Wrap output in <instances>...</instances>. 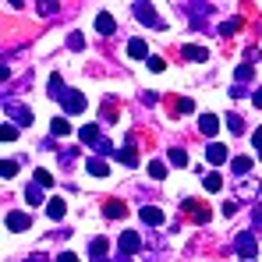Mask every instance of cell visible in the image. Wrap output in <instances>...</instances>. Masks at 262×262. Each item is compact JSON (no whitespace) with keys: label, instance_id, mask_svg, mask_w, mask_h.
<instances>
[{"label":"cell","instance_id":"24","mask_svg":"<svg viewBox=\"0 0 262 262\" xmlns=\"http://www.w3.org/2000/svg\"><path fill=\"white\" fill-rule=\"evenodd\" d=\"M25 199H29V202H32V206H43V188H39V184H36V181H32V184H29V188H25Z\"/></svg>","mask_w":262,"mask_h":262},{"label":"cell","instance_id":"9","mask_svg":"<svg viewBox=\"0 0 262 262\" xmlns=\"http://www.w3.org/2000/svg\"><path fill=\"white\" fill-rule=\"evenodd\" d=\"M103 216L106 220H124L128 216V206H124L121 199H106V202H103Z\"/></svg>","mask_w":262,"mask_h":262},{"label":"cell","instance_id":"46","mask_svg":"<svg viewBox=\"0 0 262 262\" xmlns=\"http://www.w3.org/2000/svg\"><path fill=\"white\" fill-rule=\"evenodd\" d=\"M21 262H50V259H46V255H39V252H36V255H29V259H21Z\"/></svg>","mask_w":262,"mask_h":262},{"label":"cell","instance_id":"42","mask_svg":"<svg viewBox=\"0 0 262 262\" xmlns=\"http://www.w3.org/2000/svg\"><path fill=\"white\" fill-rule=\"evenodd\" d=\"M230 96H234V99H245V96H248V89H245V85H234V89H230Z\"/></svg>","mask_w":262,"mask_h":262},{"label":"cell","instance_id":"28","mask_svg":"<svg viewBox=\"0 0 262 262\" xmlns=\"http://www.w3.org/2000/svg\"><path fill=\"white\" fill-rule=\"evenodd\" d=\"M202 181H206V191H220V188H223V177H220L216 170H213V174H206Z\"/></svg>","mask_w":262,"mask_h":262},{"label":"cell","instance_id":"13","mask_svg":"<svg viewBox=\"0 0 262 262\" xmlns=\"http://www.w3.org/2000/svg\"><path fill=\"white\" fill-rule=\"evenodd\" d=\"M206 160L220 167V163H227V145H220V142H209V149H206Z\"/></svg>","mask_w":262,"mask_h":262},{"label":"cell","instance_id":"38","mask_svg":"<svg viewBox=\"0 0 262 262\" xmlns=\"http://www.w3.org/2000/svg\"><path fill=\"white\" fill-rule=\"evenodd\" d=\"M177 110H181V114H191V110H195V103L184 96V99H177Z\"/></svg>","mask_w":262,"mask_h":262},{"label":"cell","instance_id":"33","mask_svg":"<svg viewBox=\"0 0 262 262\" xmlns=\"http://www.w3.org/2000/svg\"><path fill=\"white\" fill-rule=\"evenodd\" d=\"M92 149H96V152H99V156H114V152H117V149H114V145H110V142H106V138H99V142H96V145H92Z\"/></svg>","mask_w":262,"mask_h":262},{"label":"cell","instance_id":"25","mask_svg":"<svg viewBox=\"0 0 262 262\" xmlns=\"http://www.w3.org/2000/svg\"><path fill=\"white\" fill-rule=\"evenodd\" d=\"M64 209H68V206H64V199H50V202H46V213H50L53 220L64 216Z\"/></svg>","mask_w":262,"mask_h":262},{"label":"cell","instance_id":"31","mask_svg":"<svg viewBox=\"0 0 262 262\" xmlns=\"http://www.w3.org/2000/svg\"><path fill=\"white\" fill-rule=\"evenodd\" d=\"M237 29H241V18H230V21H223V25H220V36H234Z\"/></svg>","mask_w":262,"mask_h":262},{"label":"cell","instance_id":"17","mask_svg":"<svg viewBox=\"0 0 262 262\" xmlns=\"http://www.w3.org/2000/svg\"><path fill=\"white\" fill-rule=\"evenodd\" d=\"M128 57H135V60H149V46H145V39H131L128 43Z\"/></svg>","mask_w":262,"mask_h":262},{"label":"cell","instance_id":"23","mask_svg":"<svg viewBox=\"0 0 262 262\" xmlns=\"http://www.w3.org/2000/svg\"><path fill=\"white\" fill-rule=\"evenodd\" d=\"M167 160H170V163H174V167H188V152H184V149H167Z\"/></svg>","mask_w":262,"mask_h":262},{"label":"cell","instance_id":"37","mask_svg":"<svg viewBox=\"0 0 262 262\" xmlns=\"http://www.w3.org/2000/svg\"><path fill=\"white\" fill-rule=\"evenodd\" d=\"M68 46H71V50H85V36H78V32L68 36Z\"/></svg>","mask_w":262,"mask_h":262},{"label":"cell","instance_id":"27","mask_svg":"<svg viewBox=\"0 0 262 262\" xmlns=\"http://www.w3.org/2000/svg\"><path fill=\"white\" fill-rule=\"evenodd\" d=\"M227 128H230V135H245V117L230 114V117H227Z\"/></svg>","mask_w":262,"mask_h":262},{"label":"cell","instance_id":"32","mask_svg":"<svg viewBox=\"0 0 262 262\" xmlns=\"http://www.w3.org/2000/svg\"><path fill=\"white\" fill-rule=\"evenodd\" d=\"M50 131H53V135H71V124H68L64 117H57V121L50 124Z\"/></svg>","mask_w":262,"mask_h":262},{"label":"cell","instance_id":"22","mask_svg":"<svg viewBox=\"0 0 262 262\" xmlns=\"http://www.w3.org/2000/svg\"><path fill=\"white\" fill-rule=\"evenodd\" d=\"M89 174L92 177H106V163H103V160H99V156H89Z\"/></svg>","mask_w":262,"mask_h":262},{"label":"cell","instance_id":"36","mask_svg":"<svg viewBox=\"0 0 262 262\" xmlns=\"http://www.w3.org/2000/svg\"><path fill=\"white\" fill-rule=\"evenodd\" d=\"M36 184H39V188H50V184H53V174H50V170H36Z\"/></svg>","mask_w":262,"mask_h":262},{"label":"cell","instance_id":"44","mask_svg":"<svg viewBox=\"0 0 262 262\" xmlns=\"http://www.w3.org/2000/svg\"><path fill=\"white\" fill-rule=\"evenodd\" d=\"M57 262H78V255H75V252H60V255H57Z\"/></svg>","mask_w":262,"mask_h":262},{"label":"cell","instance_id":"35","mask_svg":"<svg viewBox=\"0 0 262 262\" xmlns=\"http://www.w3.org/2000/svg\"><path fill=\"white\" fill-rule=\"evenodd\" d=\"M0 138H4V142H14V138H18V124H4V128H0Z\"/></svg>","mask_w":262,"mask_h":262},{"label":"cell","instance_id":"10","mask_svg":"<svg viewBox=\"0 0 262 262\" xmlns=\"http://www.w3.org/2000/svg\"><path fill=\"white\" fill-rule=\"evenodd\" d=\"M96 32H99V36H114V32H117V21H114L110 11H99V14H96Z\"/></svg>","mask_w":262,"mask_h":262},{"label":"cell","instance_id":"8","mask_svg":"<svg viewBox=\"0 0 262 262\" xmlns=\"http://www.w3.org/2000/svg\"><path fill=\"white\" fill-rule=\"evenodd\" d=\"M138 248H142V237H138L135 230H124V234H121V241H117V252H124V255H135Z\"/></svg>","mask_w":262,"mask_h":262},{"label":"cell","instance_id":"34","mask_svg":"<svg viewBox=\"0 0 262 262\" xmlns=\"http://www.w3.org/2000/svg\"><path fill=\"white\" fill-rule=\"evenodd\" d=\"M18 174V163H14V160H4V163H0V177H14Z\"/></svg>","mask_w":262,"mask_h":262},{"label":"cell","instance_id":"15","mask_svg":"<svg viewBox=\"0 0 262 262\" xmlns=\"http://www.w3.org/2000/svg\"><path fill=\"white\" fill-rule=\"evenodd\" d=\"M199 131L213 138V135L220 131V117H216V114H202V117H199Z\"/></svg>","mask_w":262,"mask_h":262},{"label":"cell","instance_id":"41","mask_svg":"<svg viewBox=\"0 0 262 262\" xmlns=\"http://www.w3.org/2000/svg\"><path fill=\"white\" fill-rule=\"evenodd\" d=\"M142 103H145V106H156V103H160V96H156V92H145V96H142Z\"/></svg>","mask_w":262,"mask_h":262},{"label":"cell","instance_id":"2","mask_svg":"<svg viewBox=\"0 0 262 262\" xmlns=\"http://www.w3.org/2000/svg\"><path fill=\"white\" fill-rule=\"evenodd\" d=\"M234 252L241 255L245 262H255V252H259V237L252 234V230H241L237 237H234Z\"/></svg>","mask_w":262,"mask_h":262},{"label":"cell","instance_id":"7","mask_svg":"<svg viewBox=\"0 0 262 262\" xmlns=\"http://www.w3.org/2000/svg\"><path fill=\"white\" fill-rule=\"evenodd\" d=\"M131 7H135V18H138L142 25H156V29L163 25V21H160V14H156L149 4H131Z\"/></svg>","mask_w":262,"mask_h":262},{"label":"cell","instance_id":"47","mask_svg":"<svg viewBox=\"0 0 262 262\" xmlns=\"http://www.w3.org/2000/svg\"><path fill=\"white\" fill-rule=\"evenodd\" d=\"M252 103H255V106H259V110H262V89H259V92H255V96H252Z\"/></svg>","mask_w":262,"mask_h":262},{"label":"cell","instance_id":"43","mask_svg":"<svg viewBox=\"0 0 262 262\" xmlns=\"http://www.w3.org/2000/svg\"><path fill=\"white\" fill-rule=\"evenodd\" d=\"M252 220H255V227H259V230H262V202H259V206H255V209H252Z\"/></svg>","mask_w":262,"mask_h":262},{"label":"cell","instance_id":"48","mask_svg":"<svg viewBox=\"0 0 262 262\" xmlns=\"http://www.w3.org/2000/svg\"><path fill=\"white\" fill-rule=\"evenodd\" d=\"M114 262H131V255H124V252H117V259Z\"/></svg>","mask_w":262,"mask_h":262},{"label":"cell","instance_id":"5","mask_svg":"<svg viewBox=\"0 0 262 262\" xmlns=\"http://www.w3.org/2000/svg\"><path fill=\"white\" fill-rule=\"evenodd\" d=\"M60 103H64V114H68V117H78V114H85V106H89V99L82 96V92H75V89H68V96H64Z\"/></svg>","mask_w":262,"mask_h":262},{"label":"cell","instance_id":"3","mask_svg":"<svg viewBox=\"0 0 262 262\" xmlns=\"http://www.w3.org/2000/svg\"><path fill=\"white\" fill-rule=\"evenodd\" d=\"M181 209H184V216L195 220V223H209V216H213V213H209V206H206V202H199V199H184V202H181Z\"/></svg>","mask_w":262,"mask_h":262},{"label":"cell","instance_id":"40","mask_svg":"<svg viewBox=\"0 0 262 262\" xmlns=\"http://www.w3.org/2000/svg\"><path fill=\"white\" fill-rule=\"evenodd\" d=\"M60 163L71 167V163H75V149H64V152H60Z\"/></svg>","mask_w":262,"mask_h":262},{"label":"cell","instance_id":"45","mask_svg":"<svg viewBox=\"0 0 262 262\" xmlns=\"http://www.w3.org/2000/svg\"><path fill=\"white\" fill-rule=\"evenodd\" d=\"M252 142H255V149H259V156H262V128H255V135H252Z\"/></svg>","mask_w":262,"mask_h":262},{"label":"cell","instance_id":"26","mask_svg":"<svg viewBox=\"0 0 262 262\" xmlns=\"http://www.w3.org/2000/svg\"><path fill=\"white\" fill-rule=\"evenodd\" d=\"M230 167H234V174H248V170H252V160H248V156H234Z\"/></svg>","mask_w":262,"mask_h":262},{"label":"cell","instance_id":"6","mask_svg":"<svg viewBox=\"0 0 262 262\" xmlns=\"http://www.w3.org/2000/svg\"><path fill=\"white\" fill-rule=\"evenodd\" d=\"M259 199V177H248L234 188V202H255Z\"/></svg>","mask_w":262,"mask_h":262},{"label":"cell","instance_id":"20","mask_svg":"<svg viewBox=\"0 0 262 262\" xmlns=\"http://www.w3.org/2000/svg\"><path fill=\"white\" fill-rule=\"evenodd\" d=\"M89 255H92V259H103V255H106V237H92V241H89Z\"/></svg>","mask_w":262,"mask_h":262},{"label":"cell","instance_id":"12","mask_svg":"<svg viewBox=\"0 0 262 262\" xmlns=\"http://www.w3.org/2000/svg\"><path fill=\"white\" fill-rule=\"evenodd\" d=\"M138 216H142V223H149V227H160V223H163V209H156V206H142Z\"/></svg>","mask_w":262,"mask_h":262},{"label":"cell","instance_id":"14","mask_svg":"<svg viewBox=\"0 0 262 262\" xmlns=\"http://www.w3.org/2000/svg\"><path fill=\"white\" fill-rule=\"evenodd\" d=\"M117 156H121V163L124 167H138V152H135V138L124 142V149H117Z\"/></svg>","mask_w":262,"mask_h":262},{"label":"cell","instance_id":"18","mask_svg":"<svg viewBox=\"0 0 262 262\" xmlns=\"http://www.w3.org/2000/svg\"><path fill=\"white\" fill-rule=\"evenodd\" d=\"M78 138H82L85 145H96V142H99L103 135H99V128H96V124H85V128L78 131Z\"/></svg>","mask_w":262,"mask_h":262},{"label":"cell","instance_id":"39","mask_svg":"<svg viewBox=\"0 0 262 262\" xmlns=\"http://www.w3.org/2000/svg\"><path fill=\"white\" fill-rule=\"evenodd\" d=\"M149 68H152V71H163L167 60H163V57H149Z\"/></svg>","mask_w":262,"mask_h":262},{"label":"cell","instance_id":"16","mask_svg":"<svg viewBox=\"0 0 262 262\" xmlns=\"http://www.w3.org/2000/svg\"><path fill=\"white\" fill-rule=\"evenodd\" d=\"M181 57H184V60H202V64H206V60H209V50H206V46H184Z\"/></svg>","mask_w":262,"mask_h":262},{"label":"cell","instance_id":"1","mask_svg":"<svg viewBox=\"0 0 262 262\" xmlns=\"http://www.w3.org/2000/svg\"><path fill=\"white\" fill-rule=\"evenodd\" d=\"M4 114H7V121H14L18 128H29L36 117H32V110L25 106V103H18V99H4Z\"/></svg>","mask_w":262,"mask_h":262},{"label":"cell","instance_id":"19","mask_svg":"<svg viewBox=\"0 0 262 262\" xmlns=\"http://www.w3.org/2000/svg\"><path fill=\"white\" fill-rule=\"evenodd\" d=\"M234 78H237V85H248V82L255 78V68H252V64H241V68L234 71Z\"/></svg>","mask_w":262,"mask_h":262},{"label":"cell","instance_id":"49","mask_svg":"<svg viewBox=\"0 0 262 262\" xmlns=\"http://www.w3.org/2000/svg\"><path fill=\"white\" fill-rule=\"evenodd\" d=\"M96 262H106V259H96Z\"/></svg>","mask_w":262,"mask_h":262},{"label":"cell","instance_id":"29","mask_svg":"<svg viewBox=\"0 0 262 262\" xmlns=\"http://www.w3.org/2000/svg\"><path fill=\"white\" fill-rule=\"evenodd\" d=\"M36 7H39V14H43V18H53V14L60 11V4H57V0H46V4H36Z\"/></svg>","mask_w":262,"mask_h":262},{"label":"cell","instance_id":"30","mask_svg":"<svg viewBox=\"0 0 262 262\" xmlns=\"http://www.w3.org/2000/svg\"><path fill=\"white\" fill-rule=\"evenodd\" d=\"M149 177H152V181H163V177H167V167H163L160 160H152V163H149Z\"/></svg>","mask_w":262,"mask_h":262},{"label":"cell","instance_id":"21","mask_svg":"<svg viewBox=\"0 0 262 262\" xmlns=\"http://www.w3.org/2000/svg\"><path fill=\"white\" fill-rule=\"evenodd\" d=\"M50 96H53V99H64V96H68V89H64V82H60V75H50Z\"/></svg>","mask_w":262,"mask_h":262},{"label":"cell","instance_id":"4","mask_svg":"<svg viewBox=\"0 0 262 262\" xmlns=\"http://www.w3.org/2000/svg\"><path fill=\"white\" fill-rule=\"evenodd\" d=\"M181 11L191 18L195 29H202V25L209 21V14H213V4H181Z\"/></svg>","mask_w":262,"mask_h":262},{"label":"cell","instance_id":"11","mask_svg":"<svg viewBox=\"0 0 262 262\" xmlns=\"http://www.w3.org/2000/svg\"><path fill=\"white\" fill-rule=\"evenodd\" d=\"M4 223H7V230H29V227H32L29 213H18V209H14V213H7V220H4Z\"/></svg>","mask_w":262,"mask_h":262}]
</instances>
